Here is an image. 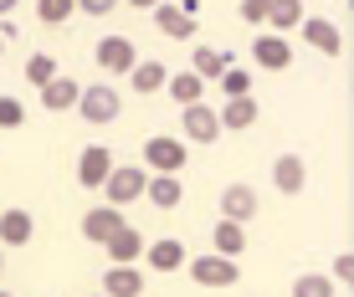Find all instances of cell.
<instances>
[{
	"label": "cell",
	"instance_id": "cell-21",
	"mask_svg": "<svg viewBox=\"0 0 354 297\" xmlns=\"http://www.w3.org/2000/svg\"><path fill=\"white\" fill-rule=\"evenodd\" d=\"M144 256H149V267H154V271H175V267H185V246H180L175 236L144 246Z\"/></svg>",
	"mask_w": 354,
	"mask_h": 297
},
{
	"label": "cell",
	"instance_id": "cell-20",
	"mask_svg": "<svg viewBox=\"0 0 354 297\" xmlns=\"http://www.w3.org/2000/svg\"><path fill=\"white\" fill-rule=\"evenodd\" d=\"M211 236H216V251H221V256H241V251H247V226H241V220H226L221 215Z\"/></svg>",
	"mask_w": 354,
	"mask_h": 297
},
{
	"label": "cell",
	"instance_id": "cell-36",
	"mask_svg": "<svg viewBox=\"0 0 354 297\" xmlns=\"http://www.w3.org/2000/svg\"><path fill=\"white\" fill-rule=\"evenodd\" d=\"M6 41H10V26H0V52H6Z\"/></svg>",
	"mask_w": 354,
	"mask_h": 297
},
{
	"label": "cell",
	"instance_id": "cell-4",
	"mask_svg": "<svg viewBox=\"0 0 354 297\" xmlns=\"http://www.w3.org/2000/svg\"><path fill=\"white\" fill-rule=\"evenodd\" d=\"M180 164H185V144L180 139L154 133V139L144 144V169H154V175H180Z\"/></svg>",
	"mask_w": 354,
	"mask_h": 297
},
{
	"label": "cell",
	"instance_id": "cell-35",
	"mask_svg": "<svg viewBox=\"0 0 354 297\" xmlns=\"http://www.w3.org/2000/svg\"><path fill=\"white\" fill-rule=\"evenodd\" d=\"M129 6H139V10H149V6H160V0H129Z\"/></svg>",
	"mask_w": 354,
	"mask_h": 297
},
{
	"label": "cell",
	"instance_id": "cell-33",
	"mask_svg": "<svg viewBox=\"0 0 354 297\" xmlns=\"http://www.w3.org/2000/svg\"><path fill=\"white\" fill-rule=\"evenodd\" d=\"M334 277H344V282H354V251H344V256H339V262H334Z\"/></svg>",
	"mask_w": 354,
	"mask_h": 297
},
{
	"label": "cell",
	"instance_id": "cell-14",
	"mask_svg": "<svg viewBox=\"0 0 354 297\" xmlns=\"http://www.w3.org/2000/svg\"><path fill=\"white\" fill-rule=\"evenodd\" d=\"M103 246H108V262H118V267H133V262H139V256H144V236H139V231H133V226L113 231V236H108Z\"/></svg>",
	"mask_w": 354,
	"mask_h": 297
},
{
	"label": "cell",
	"instance_id": "cell-17",
	"mask_svg": "<svg viewBox=\"0 0 354 297\" xmlns=\"http://www.w3.org/2000/svg\"><path fill=\"white\" fill-rule=\"evenodd\" d=\"M129 82H133V93H144V97H154L160 88H169V72H165V61H133V72H129Z\"/></svg>",
	"mask_w": 354,
	"mask_h": 297
},
{
	"label": "cell",
	"instance_id": "cell-38",
	"mask_svg": "<svg viewBox=\"0 0 354 297\" xmlns=\"http://www.w3.org/2000/svg\"><path fill=\"white\" fill-rule=\"evenodd\" d=\"M0 297H16V292H0Z\"/></svg>",
	"mask_w": 354,
	"mask_h": 297
},
{
	"label": "cell",
	"instance_id": "cell-32",
	"mask_svg": "<svg viewBox=\"0 0 354 297\" xmlns=\"http://www.w3.org/2000/svg\"><path fill=\"white\" fill-rule=\"evenodd\" d=\"M118 0H77V10H88V16H108Z\"/></svg>",
	"mask_w": 354,
	"mask_h": 297
},
{
	"label": "cell",
	"instance_id": "cell-9",
	"mask_svg": "<svg viewBox=\"0 0 354 297\" xmlns=\"http://www.w3.org/2000/svg\"><path fill=\"white\" fill-rule=\"evenodd\" d=\"M272 184L283 195H298L303 184H308V164H303V154H277L272 159Z\"/></svg>",
	"mask_w": 354,
	"mask_h": 297
},
{
	"label": "cell",
	"instance_id": "cell-1",
	"mask_svg": "<svg viewBox=\"0 0 354 297\" xmlns=\"http://www.w3.org/2000/svg\"><path fill=\"white\" fill-rule=\"evenodd\" d=\"M149 190V169L144 164H113V175L103 180V195H108V205H133L139 200V195Z\"/></svg>",
	"mask_w": 354,
	"mask_h": 297
},
{
	"label": "cell",
	"instance_id": "cell-29",
	"mask_svg": "<svg viewBox=\"0 0 354 297\" xmlns=\"http://www.w3.org/2000/svg\"><path fill=\"white\" fill-rule=\"evenodd\" d=\"M221 88H226V97H247L252 93V72H241L236 61H231V67L221 72Z\"/></svg>",
	"mask_w": 354,
	"mask_h": 297
},
{
	"label": "cell",
	"instance_id": "cell-28",
	"mask_svg": "<svg viewBox=\"0 0 354 297\" xmlns=\"http://www.w3.org/2000/svg\"><path fill=\"white\" fill-rule=\"evenodd\" d=\"M52 77H57V61L46 57V52H36V57L26 61V82H36V88H46Z\"/></svg>",
	"mask_w": 354,
	"mask_h": 297
},
{
	"label": "cell",
	"instance_id": "cell-22",
	"mask_svg": "<svg viewBox=\"0 0 354 297\" xmlns=\"http://www.w3.org/2000/svg\"><path fill=\"white\" fill-rule=\"evenodd\" d=\"M201 93H205V77H195V72H169V97H175L180 108H190V103H201Z\"/></svg>",
	"mask_w": 354,
	"mask_h": 297
},
{
	"label": "cell",
	"instance_id": "cell-6",
	"mask_svg": "<svg viewBox=\"0 0 354 297\" xmlns=\"http://www.w3.org/2000/svg\"><path fill=\"white\" fill-rule=\"evenodd\" d=\"M113 175V148H103V144H88L82 148V159H77V180H82V190H103V180Z\"/></svg>",
	"mask_w": 354,
	"mask_h": 297
},
{
	"label": "cell",
	"instance_id": "cell-30",
	"mask_svg": "<svg viewBox=\"0 0 354 297\" xmlns=\"http://www.w3.org/2000/svg\"><path fill=\"white\" fill-rule=\"evenodd\" d=\"M26 123V108H21V97L0 93V128H21Z\"/></svg>",
	"mask_w": 354,
	"mask_h": 297
},
{
	"label": "cell",
	"instance_id": "cell-19",
	"mask_svg": "<svg viewBox=\"0 0 354 297\" xmlns=\"http://www.w3.org/2000/svg\"><path fill=\"white\" fill-rule=\"evenodd\" d=\"M31 231H36L31 210H6V215H0V246H26Z\"/></svg>",
	"mask_w": 354,
	"mask_h": 297
},
{
	"label": "cell",
	"instance_id": "cell-31",
	"mask_svg": "<svg viewBox=\"0 0 354 297\" xmlns=\"http://www.w3.org/2000/svg\"><path fill=\"white\" fill-rule=\"evenodd\" d=\"M267 10H272V0H241V21L247 26H267Z\"/></svg>",
	"mask_w": 354,
	"mask_h": 297
},
{
	"label": "cell",
	"instance_id": "cell-16",
	"mask_svg": "<svg viewBox=\"0 0 354 297\" xmlns=\"http://www.w3.org/2000/svg\"><path fill=\"white\" fill-rule=\"evenodd\" d=\"M216 118H221V133H226V128L241 133V128H252V123H257V103H252V93H247V97H226V108H221Z\"/></svg>",
	"mask_w": 354,
	"mask_h": 297
},
{
	"label": "cell",
	"instance_id": "cell-2",
	"mask_svg": "<svg viewBox=\"0 0 354 297\" xmlns=\"http://www.w3.org/2000/svg\"><path fill=\"white\" fill-rule=\"evenodd\" d=\"M190 277H195V287H236V256H221V251H211V256H195L190 262Z\"/></svg>",
	"mask_w": 354,
	"mask_h": 297
},
{
	"label": "cell",
	"instance_id": "cell-5",
	"mask_svg": "<svg viewBox=\"0 0 354 297\" xmlns=\"http://www.w3.org/2000/svg\"><path fill=\"white\" fill-rule=\"evenodd\" d=\"M180 128H185L190 144H216L221 139V118H216V108H205V103L180 108Z\"/></svg>",
	"mask_w": 354,
	"mask_h": 297
},
{
	"label": "cell",
	"instance_id": "cell-13",
	"mask_svg": "<svg viewBox=\"0 0 354 297\" xmlns=\"http://www.w3.org/2000/svg\"><path fill=\"white\" fill-rule=\"evenodd\" d=\"M221 215L247 226V220L257 215V190H247V184H226V190H221Z\"/></svg>",
	"mask_w": 354,
	"mask_h": 297
},
{
	"label": "cell",
	"instance_id": "cell-18",
	"mask_svg": "<svg viewBox=\"0 0 354 297\" xmlns=\"http://www.w3.org/2000/svg\"><path fill=\"white\" fill-rule=\"evenodd\" d=\"M154 26L165 36H175V41H190L195 36V16H185L180 6H154Z\"/></svg>",
	"mask_w": 354,
	"mask_h": 297
},
{
	"label": "cell",
	"instance_id": "cell-3",
	"mask_svg": "<svg viewBox=\"0 0 354 297\" xmlns=\"http://www.w3.org/2000/svg\"><path fill=\"white\" fill-rule=\"evenodd\" d=\"M77 113L88 123H113L124 113V103H118V93L108 88V82H93V88H82V97H77Z\"/></svg>",
	"mask_w": 354,
	"mask_h": 297
},
{
	"label": "cell",
	"instance_id": "cell-25",
	"mask_svg": "<svg viewBox=\"0 0 354 297\" xmlns=\"http://www.w3.org/2000/svg\"><path fill=\"white\" fill-rule=\"evenodd\" d=\"M267 26H277V36L303 26V0H272V10H267Z\"/></svg>",
	"mask_w": 354,
	"mask_h": 297
},
{
	"label": "cell",
	"instance_id": "cell-39",
	"mask_svg": "<svg viewBox=\"0 0 354 297\" xmlns=\"http://www.w3.org/2000/svg\"><path fill=\"white\" fill-rule=\"evenodd\" d=\"M97 297H103V292H97Z\"/></svg>",
	"mask_w": 354,
	"mask_h": 297
},
{
	"label": "cell",
	"instance_id": "cell-10",
	"mask_svg": "<svg viewBox=\"0 0 354 297\" xmlns=\"http://www.w3.org/2000/svg\"><path fill=\"white\" fill-rule=\"evenodd\" d=\"M124 226H129V220L118 215V205H97V210H88V215H82V236L97 241V246L113 236V231H124Z\"/></svg>",
	"mask_w": 354,
	"mask_h": 297
},
{
	"label": "cell",
	"instance_id": "cell-27",
	"mask_svg": "<svg viewBox=\"0 0 354 297\" xmlns=\"http://www.w3.org/2000/svg\"><path fill=\"white\" fill-rule=\"evenodd\" d=\"M72 10H77V0H36V16H41V26H62Z\"/></svg>",
	"mask_w": 354,
	"mask_h": 297
},
{
	"label": "cell",
	"instance_id": "cell-37",
	"mask_svg": "<svg viewBox=\"0 0 354 297\" xmlns=\"http://www.w3.org/2000/svg\"><path fill=\"white\" fill-rule=\"evenodd\" d=\"M0 271H6V251H0Z\"/></svg>",
	"mask_w": 354,
	"mask_h": 297
},
{
	"label": "cell",
	"instance_id": "cell-11",
	"mask_svg": "<svg viewBox=\"0 0 354 297\" xmlns=\"http://www.w3.org/2000/svg\"><path fill=\"white\" fill-rule=\"evenodd\" d=\"M139 292H144V271L139 267L108 262V271H103V297H139Z\"/></svg>",
	"mask_w": 354,
	"mask_h": 297
},
{
	"label": "cell",
	"instance_id": "cell-8",
	"mask_svg": "<svg viewBox=\"0 0 354 297\" xmlns=\"http://www.w3.org/2000/svg\"><path fill=\"white\" fill-rule=\"evenodd\" d=\"M252 61H257V67L283 72V67H292V46H288L277 31H267V36H257V41H252Z\"/></svg>",
	"mask_w": 354,
	"mask_h": 297
},
{
	"label": "cell",
	"instance_id": "cell-23",
	"mask_svg": "<svg viewBox=\"0 0 354 297\" xmlns=\"http://www.w3.org/2000/svg\"><path fill=\"white\" fill-rule=\"evenodd\" d=\"M144 195H149V200L160 205V210H175V205H180V195H185V184H180L175 175H154Z\"/></svg>",
	"mask_w": 354,
	"mask_h": 297
},
{
	"label": "cell",
	"instance_id": "cell-7",
	"mask_svg": "<svg viewBox=\"0 0 354 297\" xmlns=\"http://www.w3.org/2000/svg\"><path fill=\"white\" fill-rule=\"evenodd\" d=\"M133 61H139V52H133V41L129 36H103V41H97V67L103 72H133Z\"/></svg>",
	"mask_w": 354,
	"mask_h": 297
},
{
	"label": "cell",
	"instance_id": "cell-15",
	"mask_svg": "<svg viewBox=\"0 0 354 297\" xmlns=\"http://www.w3.org/2000/svg\"><path fill=\"white\" fill-rule=\"evenodd\" d=\"M77 97H82V88H77L72 77H62V72H57V77L41 88V108H52V113H67V108H77Z\"/></svg>",
	"mask_w": 354,
	"mask_h": 297
},
{
	"label": "cell",
	"instance_id": "cell-34",
	"mask_svg": "<svg viewBox=\"0 0 354 297\" xmlns=\"http://www.w3.org/2000/svg\"><path fill=\"white\" fill-rule=\"evenodd\" d=\"M21 6V0H0V16H10V10H16Z\"/></svg>",
	"mask_w": 354,
	"mask_h": 297
},
{
	"label": "cell",
	"instance_id": "cell-26",
	"mask_svg": "<svg viewBox=\"0 0 354 297\" xmlns=\"http://www.w3.org/2000/svg\"><path fill=\"white\" fill-rule=\"evenodd\" d=\"M292 297H334V282H328L324 271H303V277L292 282Z\"/></svg>",
	"mask_w": 354,
	"mask_h": 297
},
{
	"label": "cell",
	"instance_id": "cell-12",
	"mask_svg": "<svg viewBox=\"0 0 354 297\" xmlns=\"http://www.w3.org/2000/svg\"><path fill=\"white\" fill-rule=\"evenodd\" d=\"M303 41H308L313 46V52H324V57H339V52H344V36H339V26H328V21H319V16H303Z\"/></svg>",
	"mask_w": 354,
	"mask_h": 297
},
{
	"label": "cell",
	"instance_id": "cell-24",
	"mask_svg": "<svg viewBox=\"0 0 354 297\" xmlns=\"http://www.w3.org/2000/svg\"><path fill=\"white\" fill-rule=\"evenodd\" d=\"M231 67V57L226 52H216V46H195V61H190V72L195 77H216L221 82V72Z\"/></svg>",
	"mask_w": 354,
	"mask_h": 297
}]
</instances>
